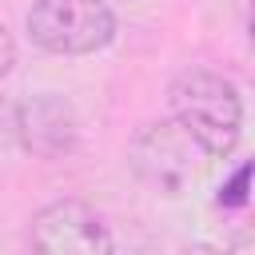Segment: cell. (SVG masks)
Masks as SVG:
<instances>
[{
	"mask_svg": "<svg viewBox=\"0 0 255 255\" xmlns=\"http://www.w3.org/2000/svg\"><path fill=\"white\" fill-rule=\"evenodd\" d=\"M183 255H227V251H219V247H207V243H195V247H187Z\"/></svg>",
	"mask_w": 255,
	"mask_h": 255,
	"instance_id": "8",
	"label": "cell"
},
{
	"mask_svg": "<svg viewBox=\"0 0 255 255\" xmlns=\"http://www.w3.org/2000/svg\"><path fill=\"white\" fill-rule=\"evenodd\" d=\"M16 139L36 159H64L80 147V112L60 92H32L16 104Z\"/></svg>",
	"mask_w": 255,
	"mask_h": 255,
	"instance_id": "5",
	"label": "cell"
},
{
	"mask_svg": "<svg viewBox=\"0 0 255 255\" xmlns=\"http://www.w3.org/2000/svg\"><path fill=\"white\" fill-rule=\"evenodd\" d=\"M24 28L52 56H92L112 44L116 12L104 0H32Z\"/></svg>",
	"mask_w": 255,
	"mask_h": 255,
	"instance_id": "3",
	"label": "cell"
},
{
	"mask_svg": "<svg viewBox=\"0 0 255 255\" xmlns=\"http://www.w3.org/2000/svg\"><path fill=\"white\" fill-rule=\"evenodd\" d=\"M247 179H251V167L243 163V167L231 175V183L219 191V207H243V203H247Z\"/></svg>",
	"mask_w": 255,
	"mask_h": 255,
	"instance_id": "6",
	"label": "cell"
},
{
	"mask_svg": "<svg viewBox=\"0 0 255 255\" xmlns=\"http://www.w3.org/2000/svg\"><path fill=\"white\" fill-rule=\"evenodd\" d=\"M32 255H116L108 223L84 199H56L32 215Z\"/></svg>",
	"mask_w": 255,
	"mask_h": 255,
	"instance_id": "4",
	"label": "cell"
},
{
	"mask_svg": "<svg viewBox=\"0 0 255 255\" xmlns=\"http://www.w3.org/2000/svg\"><path fill=\"white\" fill-rule=\"evenodd\" d=\"M12 64H16V40H12V32L0 24V80L12 72Z\"/></svg>",
	"mask_w": 255,
	"mask_h": 255,
	"instance_id": "7",
	"label": "cell"
},
{
	"mask_svg": "<svg viewBox=\"0 0 255 255\" xmlns=\"http://www.w3.org/2000/svg\"><path fill=\"white\" fill-rule=\"evenodd\" d=\"M128 167L135 171V179L143 187H151L155 195L179 199L187 191H195L211 167L207 147L179 124V120H155L143 124L131 143H128Z\"/></svg>",
	"mask_w": 255,
	"mask_h": 255,
	"instance_id": "2",
	"label": "cell"
},
{
	"mask_svg": "<svg viewBox=\"0 0 255 255\" xmlns=\"http://www.w3.org/2000/svg\"><path fill=\"white\" fill-rule=\"evenodd\" d=\"M167 108H171V120H179L207 147L211 159H223L239 147L243 100H239V88L227 76H219L211 68L179 72L167 88Z\"/></svg>",
	"mask_w": 255,
	"mask_h": 255,
	"instance_id": "1",
	"label": "cell"
},
{
	"mask_svg": "<svg viewBox=\"0 0 255 255\" xmlns=\"http://www.w3.org/2000/svg\"><path fill=\"white\" fill-rule=\"evenodd\" d=\"M104 4H112V0H104ZM116 4H143V0H116Z\"/></svg>",
	"mask_w": 255,
	"mask_h": 255,
	"instance_id": "9",
	"label": "cell"
}]
</instances>
